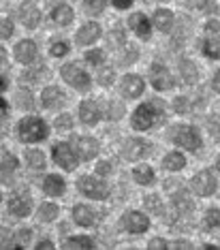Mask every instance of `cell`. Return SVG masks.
<instances>
[{"instance_id":"33","label":"cell","mask_w":220,"mask_h":250,"mask_svg":"<svg viewBox=\"0 0 220 250\" xmlns=\"http://www.w3.org/2000/svg\"><path fill=\"white\" fill-rule=\"evenodd\" d=\"M18 169V161H15L13 154H9V152H2V173H4V180H7V175H11Z\"/></svg>"},{"instance_id":"49","label":"cell","mask_w":220,"mask_h":250,"mask_svg":"<svg viewBox=\"0 0 220 250\" xmlns=\"http://www.w3.org/2000/svg\"><path fill=\"white\" fill-rule=\"evenodd\" d=\"M207 128H210V133H214V139H220V126L216 122H210L207 124Z\"/></svg>"},{"instance_id":"56","label":"cell","mask_w":220,"mask_h":250,"mask_svg":"<svg viewBox=\"0 0 220 250\" xmlns=\"http://www.w3.org/2000/svg\"><path fill=\"white\" fill-rule=\"evenodd\" d=\"M216 167H218V171H220V156H218V163H216Z\"/></svg>"},{"instance_id":"31","label":"cell","mask_w":220,"mask_h":250,"mask_svg":"<svg viewBox=\"0 0 220 250\" xmlns=\"http://www.w3.org/2000/svg\"><path fill=\"white\" fill-rule=\"evenodd\" d=\"M64 248H81V250H90V248H94V242H92V237L80 235V237H71V240L64 244Z\"/></svg>"},{"instance_id":"12","label":"cell","mask_w":220,"mask_h":250,"mask_svg":"<svg viewBox=\"0 0 220 250\" xmlns=\"http://www.w3.org/2000/svg\"><path fill=\"white\" fill-rule=\"evenodd\" d=\"M120 92L126 96V99H137V96L143 92V79L137 77V75H126L122 79Z\"/></svg>"},{"instance_id":"44","label":"cell","mask_w":220,"mask_h":250,"mask_svg":"<svg viewBox=\"0 0 220 250\" xmlns=\"http://www.w3.org/2000/svg\"><path fill=\"white\" fill-rule=\"evenodd\" d=\"M66 49H69V45L66 43H54L52 45V56H56V58H58V56H64L66 54Z\"/></svg>"},{"instance_id":"18","label":"cell","mask_w":220,"mask_h":250,"mask_svg":"<svg viewBox=\"0 0 220 250\" xmlns=\"http://www.w3.org/2000/svg\"><path fill=\"white\" fill-rule=\"evenodd\" d=\"M128 24H131V28H133L135 32H137L141 39H143V41H145V39H150V20L145 18V15L135 13Z\"/></svg>"},{"instance_id":"25","label":"cell","mask_w":220,"mask_h":250,"mask_svg":"<svg viewBox=\"0 0 220 250\" xmlns=\"http://www.w3.org/2000/svg\"><path fill=\"white\" fill-rule=\"evenodd\" d=\"M52 18H54L56 24L66 26V24H71V20H73V9H71V7H66V4H62V7L54 9Z\"/></svg>"},{"instance_id":"15","label":"cell","mask_w":220,"mask_h":250,"mask_svg":"<svg viewBox=\"0 0 220 250\" xmlns=\"http://www.w3.org/2000/svg\"><path fill=\"white\" fill-rule=\"evenodd\" d=\"M80 118L83 124H88V126H92V124L99 122L100 118V109L97 103H92V101H83L81 107H80Z\"/></svg>"},{"instance_id":"22","label":"cell","mask_w":220,"mask_h":250,"mask_svg":"<svg viewBox=\"0 0 220 250\" xmlns=\"http://www.w3.org/2000/svg\"><path fill=\"white\" fill-rule=\"evenodd\" d=\"M73 218H75V223L81 225V227L94 225V212L88 206H77L75 209H73Z\"/></svg>"},{"instance_id":"42","label":"cell","mask_w":220,"mask_h":250,"mask_svg":"<svg viewBox=\"0 0 220 250\" xmlns=\"http://www.w3.org/2000/svg\"><path fill=\"white\" fill-rule=\"evenodd\" d=\"M116 79V73L111 71V69H107V71H103L100 73V77H99V82H100V86H109L111 82Z\"/></svg>"},{"instance_id":"36","label":"cell","mask_w":220,"mask_h":250,"mask_svg":"<svg viewBox=\"0 0 220 250\" xmlns=\"http://www.w3.org/2000/svg\"><path fill=\"white\" fill-rule=\"evenodd\" d=\"M83 4H86V9H88L92 15H99L100 11L105 9L107 0H83Z\"/></svg>"},{"instance_id":"6","label":"cell","mask_w":220,"mask_h":250,"mask_svg":"<svg viewBox=\"0 0 220 250\" xmlns=\"http://www.w3.org/2000/svg\"><path fill=\"white\" fill-rule=\"evenodd\" d=\"M190 186H193V190L197 192V195L210 197V195H214V192H216L218 182H216V178H214L210 171H201V173H197L195 178H193Z\"/></svg>"},{"instance_id":"37","label":"cell","mask_w":220,"mask_h":250,"mask_svg":"<svg viewBox=\"0 0 220 250\" xmlns=\"http://www.w3.org/2000/svg\"><path fill=\"white\" fill-rule=\"evenodd\" d=\"M173 107H176L178 113H188L190 111V101L186 99V96H178V99L173 101Z\"/></svg>"},{"instance_id":"2","label":"cell","mask_w":220,"mask_h":250,"mask_svg":"<svg viewBox=\"0 0 220 250\" xmlns=\"http://www.w3.org/2000/svg\"><path fill=\"white\" fill-rule=\"evenodd\" d=\"M18 133L21 141L32 144V141H43L47 137V126L41 118H24L18 126Z\"/></svg>"},{"instance_id":"34","label":"cell","mask_w":220,"mask_h":250,"mask_svg":"<svg viewBox=\"0 0 220 250\" xmlns=\"http://www.w3.org/2000/svg\"><path fill=\"white\" fill-rule=\"evenodd\" d=\"M205 229L210 231V229H216V227L220 225V209H207L205 212Z\"/></svg>"},{"instance_id":"20","label":"cell","mask_w":220,"mask_h":250,"mask_svg":"<svg viewBox=\"0 0 220 250\" xmlns=\"http://www.w3.org/2000/svg\"><path fill=\"white\" fill-rule=\"evenodd\" d=\"M43 188L47 195H52V197H58L64 192V180L58 178V175H47L43 182Z\"/></svg>"},{"instance_id":"40","label":"cell","mask_w":220,"mask_h":250,"mask_svg":"<svg viewBox=\"0 0 220 250\" xmlns=\"http://www.w3.org/2000/svg\"><path fill=\"white\" fill-rule=\"evenodd\" d=\"M11 35H13V24H11V20L4 18L2 24H0V37H2V39H9Z\"/></svg>"},{"instance_id":"7","label":"cell","mask_w":220,"mask_h":250,"mask_svg":"<svg viewBox=\"0 0 220 250\" xmlns=\"http://www.w3.org/2000/svg\"><path fill=\"white\" fill-rule=\"evenodd\" d=\"M54 161L58 163L60 167H64V169H75V167H77V156H75V152H73L71 146H66V144L54 146Z\"/></svg>"},{"instance_id":"11","label":"cell","mask_w":220,"mask_h":250,"mask_svg":"<svg viewBox=\"0 0 220 250\" xmlns=\"http://www.w3.org/2000/svg\"><path fill=\"white\" fill-rule=\"evenodd\" d=\"M75 150L83 161H90L99 154V141L92 137H77L75 139Z\"/></svg>"},{"instance_id":"43","label":"cell","mask_w":220,"mask_h":250,"mask_svg":"<svg viewBox=\"0 0 220 250\" xmlns=\"http://www.w3.org/2000/svg\"><path fill=\"white\" fill-rule=\"evenodd\" d=\"M137 56H139L137 47H128V54H124V56H122V64H131V62L137 60Z\"/></svg>"},{"instance_id":"54","label":"cell","mask_w":220,"mask_h":250,"mask_svg":"<svg viewBox=\"0 0 220 250\" xmlns=\"http://www.w3.org/2000/svg\"><path fill=\"white\" fill-rule=\"evenodd\" d=\"M52 248H54V244H52V242H47V240L37 244V250H52Z\"/></svg>"},{"instance_id":"1","label":"cell","mask_w":220,"mask_h":250,"mask_svg":"<svg viewBox=\"0 0 220 250\" xmlns=\"http://www.w3.org/2000/svg\"><path fill=\"white\" fill-rule=\"evenodd\" d=\"M162 116H165V107H162V101L152 99V101L143 103L137 111H135V116H133V126L137 128V130H148V128L154 126V124L159 122Z\"/></svg>"},{"instance_id":"32","label":"cell","mask_w":220,"mask_h":250,"mask_svg":"<svg viewBox=\"0 0 220 250\" xmlns=\"http://www.w3.org/2000/svg\"><path fill=\"white\" fill-rule=\"evenodd\" d=\"M26 161L32 169H43L45 167V156H43V152H39V150H28Z\"/></svg>"},{"instance_id":"5","label":"cell","mask_w":220,"mask_h":250,"mask_svg":"<svg viewBox=\"0 0 220 250\" xmlns=\"http://www.w3.org/2000/svg\"><path fill=\"white\" fill-rule=\"evenodd\" d=\"M62 77H64V82H69L73 88L77 90H88L90 86V77L88 73L80 69L77 64H64L62 66Z\"/></svg>"},{"instance_id":"38","label":"cell","mask_w":220,"mask_h":250,"mask_svg":"<svg viewBox=\"0 0 220 250\" xmlns=\"http://www.w3.org/2000/svg\"><path fill=\"white\" fill-rule=\"evenodd\" d=\"M86 60L90 62V64H100V62L105 60V52L103 49H92V52L86 54Z\"/></svg>"},{"instance_id":"28","label":"cell","mask_w":220,"mask_h":250,"mask_svg":"<svg viewBox=\"0 0 220 250\" xmlns=\"http://www.w3.org/2000/svg\"><path fill=\"white\" fill-rule=\"evenodd\" d=\"M133 178H135V182H139V184H152L154 182V171H152L150 167H137L133 171Z\"/></svg>"},{"instance_id":"3","label":"cell","mask_w":220,"mask_h":250,"mask_svg":"<svg viewBox=\"0 0 220 250\" xmlns=\"http://www.w3.org/2000/svg\"><path fill=\"white\" fill-rule=\"evenodd\" d=\"M173 141H176L178 146L186 147V150H199L201 147V137L199 133L193 128V126H180L173 130Z\"/></svg>"},{"instance_id":"53","label":"cell","mask_w":220,"mask_h":250,"mask_svg":"<svg viewBox=\"0 0 220 250\" xmlns=\"http://www.w3.org/2000/svg\"><path fill=\"white\" fill-rule=\"evenodd\" d=\"M169 248H182V250H190L193 246H190V244H186V242H176V244H169Z\"/></svg>"},{"instance_id":"35","label":"cell","mask_w":220,"mask_h":250,"mask_svg":"<svg viewBox=\"0 0 220 250\" xmlns=\"http://www.w3.org/2000/svg\"><path fill=\"white\" fill-rule=\"evenodd\" d=\"M145 208H148L150 209V212L152 214H162V203H160V199L159 197H156V195H150V197H145Z\"/></svg>"},{"instance_id":"51","label":"cell","mask_w":220,"mask_h":250,"mask_svg":"<svg viewBox=\"0 0 220 250\" xmlns=\"http://www.w3.org/2000/svg\"><path fill=\"white\" fill-rule=\"evenodd\" d=\"M150 248L152 250H156V248H169V244L162 242V240H154V242H150Z\"/></svg>"},{"instance_id":"30","label":"cell","mask_w":220,"mask_h":250,"mask_svg":"<svg viewBox=\"0 0 220 250\" xmlns=\"http://www.w3.org/2000/svg\"><path fill=\"white\" fill-rule=\"evenodd\" d=\"M186 7L205 11V13H216V11H218V7L212 2V0H186Z\"/></svg>"},{"instance_id":"26","label":"cell","mask_w":220,"mask_h":250,"mask_svg":"<svg viewBox=\"0 0 220 250\" xmlns=\"http://www.w3.org/2000/svg\"><path fill=\"white\" fill-rule=\"evenodd\" d=\"M186 165L184 161V156L182 154H178V152H173V154H167L165 156V161H162V167L169 169V171H180Z\"/></svg>"},{"instance_id":"45","label":"cell","mask_w":220,"mask_h":250,"mask_svg":"<svg viewBox=\"0 0 220 250\" xmlns=\"http://www.w3.org/2000/svg\"><path fill=\"white\" fill-rule=\"evenodd\" d=\"M111 43H122L124 41V35H122V28H116L114 32H111V39H109Z\"/></svg>"},{"instance_id":"24","label":"cell","mask_w":220,"mask_h":250,"mask_svg":"<svg viewBox=\"0 0 220 250\" xmlns=\"http://www.w3.org/2000/svg\"><path fill=\"white\" fill-rule=\"evenodd\" d=\"M180 71H182V77H184V82L188 83V86H193V83L197 82V66H195V62H190V60H182L180 62Z\"/></svg>"},{"instance_id":"17","label":"cell","mask_w":220,"mask_h":250,"mask_svg":"<svg viewBox=\"0 0 220 250\" xmlns=\"http://www.w3.org/2000/svg\"><path fill=\"white\" fill-rule=\"evenodd\" d=\"M99 37H100V26L94 24V21H90V24H86L80 32H77V43L80 45H90V43L97 41Z\"/></svg>"},{"instance_id":"55","label":"cell","mask_w":220,"mask_h":250,"mask_svg":"<svg viewBox=\"0 0 220 250\" xmlns=\"http://www.w3.org/2000/svg\"><path fill=\"white\" fill-rule=\"evenodd\" d=\"M212 86H214V90H216V92H220V71L216 73V77H214V82H212Z\"/></svg>"},{"instance_id":"4","label":"cell","mask_w":220,"mask_h":250,"mask_svg":"<svg viewBox=\"0 0 220 250\" xmlns=\"http://www.w3.org/2000/svg\"><path fill=\"white\" fill-rule=\"evenodd\" d=\"M77 186H80V190L90 199H107V195H109V188H107L105 182L90 178V175H83Z\"/></svg>"},{"instance_id":"47","label":"cell","mask_w":220,"mask_h":250,"mask_svg":"<svg viewBox=\"0 0 220 250\" xmlns=\"http://www.w3.org/2000/svg\"><path fill=\"white\" fill-rule=\"evenodd\" d=\"M18 240H20V246H21V244H24V246H26L28 240H30V231H28V229H24V231H18Z\"/></svg>"},{"instance_id":"57","label":"cell","mask_w":220,"mask_h":250,"mask_svg":"<svg viewBox=\"0 0 220 250\" xmlns=\"http://www.w3.org/2000/svg\"><path fill=\"white\" fill-rule=\"evenodd\" d=\"M47 2H56V0H47Z\"/></svg>"},{"instance_id":"16","label":"cell","mask_w":220,"mask_h":250,"mask_svg":"<svg viewBox=\"0 0 220 250\" xmlns=\"http://www.w3.org/2000/svg\"><path fill=\"white\" fill-rule=\"evenodd\" d=\"M20 20H21V24L24 26L35 28L39 24V20H41V13H39V9L32 2H24L20 7Z\"/></svg>"},{"instance_id":"13","label":"cell","mask_w":220,"mask_h":250,"mask_svg":"<svg viewBox=\"0 0 220 250\" xmlns=\"http://www.w3.org/2000/svg\"><path fill=\"white\" fill-rule=\"evenodd\" d=\"M148 152L150 146L141 139H128L124 144V158H128V161H137L141 156H148Z\"/></svg>"},{"instance_id":"50","label":"cell","mask_w":220,"mask_h":250,"mask_svg":"<svg viewBox=\"0 0 220 250\" xmlns=\"http://www.w3.org/2000/svg\"><path fill=\"white\" fill-rule=\"evenodd\" d=\"M218 28H220V24H218L216 20H212V21H207V24H205V30L207 32H218Z\"/></svg>"},{"instance_id":"27","label":"cell","mask_w":220,"mask_h":250,"mask_svg":"<svg viewBox=\"0 0 220 250\" xmlns=\"http://www.w3.org/2000/svg\"><path fill=\"white\" fill-rule=\"evenodd\" d=\"M203 54L210 58H220V37H212L203 41Z\"/></svg>"},{"instance_id":"9","label":"cell","mask_w":220,"mask_h":250,"mask_svg":"<svg viewBox=\"0 0 220 250\" xmlns=\"http://www.w3.org/2000/svg\"><path fill=\"white\" fill-rule=\"evenodd\" d=\"M30 209H32V201H30V197L24 195V192H18V195H13L9 199V212L13 214V216H28L30 214Z\"/></svg>"},{"instance_id":"10","label":"cell","mask_w":220,"mask_h":250,"mask_svg":"<svg viewBox=\"0 0 220 250\" xmlns=\"http://www.w3.org/2000/svg\"><path fill=\"white\" fill-rule=\"evenodd\" d=\"M122 225H124V229L131 231V233H143V231L150 227L148 218H145L143 214H139V212H128V214H124Z\"/></svg>"},{"instance_id":"19","label":"cell","mask_w":220,"mask_h":250,"mask_svg":"<svg viewBox=\"0 0 220 250\" xmlns=\"http://www.w3.org/2000/svg\"><path fill=\"white\" fill-rule=\"evenodd\" d=\"M41 101H43V105L47 107V109H52V107L64 103V94H62L58 88H45Z\"/></svg>"},{"instance_id":"29","label":"cell","mask_w":220,"mask_h":250,"mask_svg":"<svg viewBox=\"0 0 220 250\" xmlns=\"http://www.w3.org/2000/svg\"><path fill=\"white\" fill-rule=\"evenodd\" d=\"M56 216H58V206H54V203H43V206L39 208V220H41V223H49Z\"/></svg>"},{"instance_id":"14","label":"cell","mask_w":220,"mask_h":250,"mask_svg":"<svg viewBox=\"0 0 220 250\" xmlns=\"http://www.w3.org/2000/svg\"><path fill=\"white\" fill-rule=\"evenodd\" d=\"M15 58H18L21 64H30V62L37 60V45L32 41H21L15 47Z\"/></svg>"},{"instance_id":"23","label":"cell","mask_w":220,"mask_h":250,"mask_svg":"<svg viewBox=\"0 0 220 250\" xmlns=\"http://www.w3.org/2000/svg\"><path fill=\"white\" fill-rule=\"evenodd\" d=\"M154 21H156V26H159V30L169 32L171 30V26H173V13L171 11H167V9H159L154 13Z\"/></svg>"},{"instance_id":"41","label":"cell","mask_w":220,"mask_h":250,"mask_svg":"<svg viewBox=\"0 0 220 250\" xmlns=\"http://www.w3.org/2000/svg\"><path fill=\"white\" fill-rule=\"evenodd\" d=\"M56 128H58V130H69V128H73L71 116H60L58 120H56Z\"/></svg>"},{"instance_id":"52","label":"cell","mask_w":220,"mask_h":250,"mask_svg":"<svg viewBox=\"0 0 220 250\" xmlns=\"http://www.w3.org/2000/svg\"><path fill=\"white\" fill-rule=\"evenodd\" d=\"M114 4L118 9H128L133 4V0H114Z\"/></svg>"},{"instance_id":"39","label":"cell","mask_w":220,"mask_h":250,"mask_svg":"<svg viewBox=\"0 0 220 250\" xmlns=\"http://www.w3.org/2000/svg\"><path fill=\"white\" fill-rule=\"evenodd\" d=\"M18 103H20L21 109H32V107H35L30 92H20V94H18Z\"/></svg>"},{"instance_id":"8","label":"cell","mask_w":220,"mask_h":250,"mask_svg":"<svg viewBox=\"0 0 220 250\" xmlns=\"http://www.w3.org/2000/svg\"><path fill=\"white\" fill-rule=\"evenodd\" d=\"M150 79H152V86L156 90H169L173 86V77L162 64H152L150 71Z\"/></svg>"},{"instance_id":"46","label":"cell","mask_w":220,"mask_h":250,"mask_svg":"<svg viewBox=\"0 0 220 250\" xmlns=\"http://www.w3.org/2000/svg\"><path fill=\"white\" fill-rule=\"evenodd\" d=\"M39 75H43V71H41V69L35 71V73H24V75H21V82H35Z\"/></svg>"},{"instance_id":"48","label":"cell","mask_w":220,"mask_h":250,"mask_svg":"<svg viewBox=\"0 0 220 250\" xmlns=\"http://www.w3.org/2000/svg\"><path fill=\"white\" fill-rule=\"evenodd\" d=\"M97 171H99V173H103V175H107V173H111V163H99Z\"/></svg>"},{"instance_id":"21","label":"cell","mask_w":220,"mask_h":250,"mask_svg":"<svg viewBox=\"0 0 220 250\" xmlns=\"http://www.w3.org/2000/svg\"><path fill=\"white\" fill-rule=\"evenodd\" d=\"M171 201H173V208H176V212H190L193 209V201H190L188 192L186 190H178L171 195Z\"/></svg>"}]
</instances>
